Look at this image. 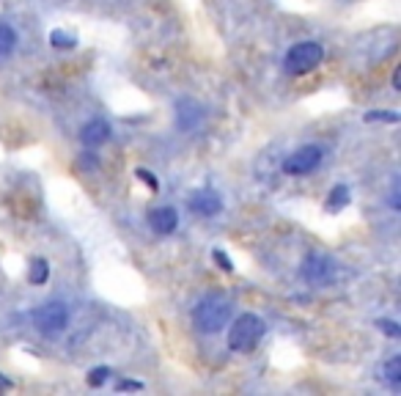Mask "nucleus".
Segmentation results:
<instances>
[{"mask_svg": "<svg viewBox=\"0 0 401 396\" xmlns=\"http://www.w3.org/2000/svg\"><path fill=\"white\" fill-rule=\"evenodd\" d=\"M229 319H231V303L217 295L203 297L193 308V325L200 333H217V330L226 328Z\"/></svg>", "mask_w": 401, "mask_h": 396, "instance_id": "1", "label": "nucleus"}, {"mask_svg": "<svg viewBox=\"0 0 401 396\" xmlns=\"http://www.w3.org/2000/svg\"><path fill=\"white\" fill-rule=\"evenodd\" d=\"M264 330H267L264 322H261L256 314H242L234 325H231V330H229V347H231L234 352H250V350L261 341Z\"/></svg>", "mask_w": 401, "mask_h": 396, "instance_id": "2", "label": "nucleus"}, {"mask_svg": "<svg viewBox=\"0 0 401 396\" xmlns=\"http://www.w3.org/2000/svg\"><path fill=\"white\" fill-rule=\"evenodd\" d=\"M325 61V47L319 41H297L286 58H283V69L289 74H308L313 72L316 66Z\"/></svg>", "mask_w": 401, "mask_h": 396, "instance_id": "3", "label": "nucleus"}, {"mask_svg": "<svg viewBox=\"0 0 401 396\" xmlns=\"http://www.w3.org/2000/svg\"><path fill=\"white\" fill-rule=\"evenodd\" d=\"M34 322L44 336H55V333H61L69 325V308L64 303H58V300L44 303L41 308H36Z\"/></svg>", "mask_w": 401, "mask_h": 396, "instance_id": "4", "label": "nucleus"}, {"mask_svg": "<svg viewBox=\"0 0 401 396\" xmlns=\"http://www.w3.org/2000/svg\"><path fill=\"white\" fill-rule=\"evenodd\" d=\"M302 281L311 284V286H322V284H330L335 275V262L322 256V253H311L305 262H302Z\"/></svg>", "mask_w": 401, "mask_h": 396, "instance_id": "5", "label": "nucleus"}, {"mask_svg": "<svg viewBox=\"0 0 401 396\" xmlns=\"http://www.w3.org/2000/svg\"><path fill=\"white\" fill-rule=\"evenodd\" d=\"M319 163H322V149L319 146H300L297 152H292L283 160V173L302 176V173H311Z\"/></svg>", "mask_w": 401, "mask_h": 396, "instance_id": "6", "label": "nucleus"}, {"mask_svg": "<svg viewBox=\"0 0 401 396\" xmlns=\"http://www.w3.org/2000/svg\"><path fill=\"white\" fill-rule=\"evenodd\" d=\"M149 226L157 231V234H173L179 226V212L173 206H160V209H151L149 212Z\"/></svg>", "mask_w": 401, "mask_h": 396, "instance_id": "7", "label": "nucleus"}, {"mask_svg": "<svg viewBox=\"0 0 401 396\" xmlns=\"http://www.w3.org/2000/svg\"><path fill=\"white\" fill-rule=\"evenodd\" d=\"M190 209H193L196 215L212 218V215H217V212L223 209V201L217 198V193H212V190H198V193L190 196Z\"/></svg>", "mask_w": 401, "mask_h": 396, "instance_id": "8", "label": "nucleus"}, {"mask_svg": "<svg viewBox=\"0 0 401 396\" xmlns=\"http://www.w3.org/2000/svg\"><path fill=\"white\" fill-rule=\"evenodd\" d=\"M107 138H110V124H107V121H102V119H94V121H88V124L80 130V140H83L88 149H94V146H102Z\"/></svg>", "mask_w": 401, "mask_h": 396, "instance_id": "9", "label": "nucleus"}, {"mask_svg": "<svg viewBox=\"0 0 401 396\" xmlns=\"http://www.w3.org/2000/svg\"><path fill=\"white\" fill-rule=\"evenodd\" d=\"M349 204V187L346 185H335L327 196V212H341Z\"/></svg>", "mask_w": 401, "mask_h": 396, "instance_id": "10", "label": "nucleus"}, {"mask_svg": "<svg viewBox=\"0 0 401 396\" xmlns=\"http://www.w3.org/2000/svg\"><path fill=\"white\" fill-rule=\"evenodd\" d=\"M28 278H31V284H36V286L47 284V278H50V264L44 262V259H34V262H31Z\"/></svg>", "mask_w": 401, "mask_h": 396, "instance_id": "11", "label": "nucleus"}, {"mask_svg": "<svg viewBox=\"0 0 401 396\" xmlns=\"http://www.w3.org/2000/svg\"><path fill=\"white\" fill-rule=\"evenodd\" d=\"M184 107H187V110H182V107H179V124H182L184 130H193V127L198 124L200 110L196 107V105H190V102H184Z\"/></svg>", "mask_w": 401, "mask_h": 396, "instance_id": "12", "label": "nucleus"}, {"mask_svg": "<svg viewBox=\"0 0 401 396\" xmlns=\"http://www.w3.org/2000/svg\"><path fill=\"white\" fill-rule=\"evenodd\" d=\"M385 380L390 383V388H396V391L401 388V358L399 355L388 361V366H385Z\"/></svg>", "mask_w": 401, "mask_h": 396, "instance_id": "13", "label": "nucleus"}, {"mask_svg": "<svg viewBox=\"0 0 401 396\" xmlns=\"http://www.w3.org/2000/svg\"><path fill=\"white\" fill-rule=\"evenodd\" d=\"M50 44L58 47V50H72L77 44V36H72L67 31H53L50 33Z\"/></svg>", "mask_w": 401, "mask_h": 396, "instance_id": "14", "label": "nucleus"}, {"mask_svg": "<svg viewBox=\"0 0 401 396\" xmlns=\"http://www.w3.org/2000/svg\"><path fill=\"white\" fill-rule=\"evenodd\" d=\"M14 44H17V33L11 31L8 25H0V58L8 55L14 50Z\"/></svg>", "mask_w": 401, "mask_h": 396, "instance_id": "15", "label": "nucleus"}, {"mask_svg": "<svg viewBox=\"0 0 401 396\" xmlns=\"http://www.w3.org/2000/svg\"><path fill=\"white\" fill-rule=\"evenodd\" d=\"M107 377H110V369H107V366H97V369H91V371H88V377H86V380H88V385H91V388H100Z\"/></svg>", "mask_w": 401, "mask_h": 396, "instance_id": "16", "label": "nucleus"}, {"mask_svg": "<svg viewBox=\"0 0 401 396\" xmlns=\"http://www.w3.org/2000/svg\"><path fill=\"white\" fill-rule=\"evenodd\" d=\"M376 328L382 330L385 336H390V338H399L401 336L399 322H393V319H376Z\"/></svg>", "mask_w": 401, "mask_h": 396, "instance_id": "17", "label": "nucleus"}, {"mask_svg": "<svg viewBox=\"0 0 401 396\" xmlns=\"http://www.w3.org/2000/svg\"><path fill=\"white\" fill-rule=\"evenodd\" d=\"M366 121H388V124H396V121H399V113H382V110L376 113V110H374V113H366Z\"/></svg>", "mask_w": 401, "mask_h": 396, "instance_id": "18", "label": "nucleus"}, {"mask_svg": "<svg viewBox=\"0 0 401 396\" xmlns=\"http://www.w3.org/2000/svg\"><path fill=\"white\" fill-rule=\"evenodd\" d=\"M143 185H149V190H160V185H157V179H154V173L151 171H146V168H137V173H135Z\"/></svg>", "mask_w": 401, "mask_h": 396, "instance_id": "19", "label": "nucleus"}, {"mask_svg": "<svg viewBox=\"0 0 401 396\" xmlns=\"http://www.w3.org/2000/svg\"><path fill=\"white\" fill-rule=\"evenodd\" d=\"M212 259L217 262V267H220V270H226V272H231V270H234L231 256H229V253H223V251H215V253H212Z\"/></svg>", "mask_w": 401, "mask_h": 396, "instance_id": "20", "label": "nucleus"}, {"mask_svg": "<svg viewBox=\"0 0 401 396\" xmlns=\"http://www.w3.org/2000/svg\"><path fill=\"white\" fill-rule=\"evenodd\" d=\"M116 388H118V391H140V388H143V383H135V380H124V383H118Z\"/></svg>", "mask_w": 401, "mask_h": 396, "instance_id": "21", "label": "nucleus"}, {"mask_svg": "<svg viewBox=\"0 0 401 396\" xmlns=\"http://www.w3.org/2000/svg\"><path fill=\"white\" fill-rule=\"evenodd\" d=\"M390 206H393V209H399L401 204H399V187H396V185H393V190H390Z\"/></svg>", "mask_w": 401, "mask_h": 396, "instance_id": "22", "label": "nucleus"}, {"mask_svg": "<svg viewBox=\"0 0 401 396\" xmlns=\"http://www.w3.org/2000/svg\"><path fill=\"white\" fill-rule=\"evenodd\" d=\"M393 88H396V91H401V69H396V72H393Z\"/></svg>", "mask_w": 401, "mask_h": 396, "instance_id": "23", "label": "nucleus"}, {"mask_svg": "<svg viewBox=\"0 0 401 396\" xmlns=\"http://www.w3.org/2000/svg\"><path fill=\"white\" fill-rule=\"evenodd\" d=\"M6 388H11V383H8V380L0 374V391H6Z\"/></svg>", "mask_w": 401, "mask_h": 396, "instance_id": "24", "label": "nucleus"}]
</instances>
